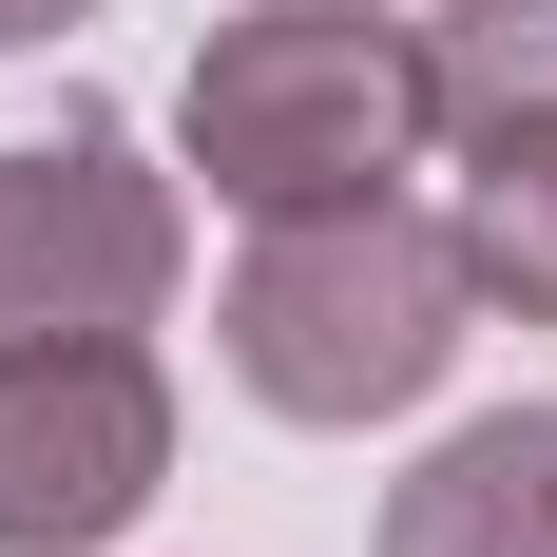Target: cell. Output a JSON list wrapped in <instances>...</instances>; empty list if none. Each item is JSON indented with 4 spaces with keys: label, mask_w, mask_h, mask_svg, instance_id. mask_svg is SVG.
<instances>
[{
    "label": "cell",
    "mask_w": 557,
    "mask_h": 557,
    "mask_svg": "<svg viewBox=\"0 0 557 557\" xmlns=\"http://www.w3.org/2000/svg\"><path fill=\"white\" fill-rule=\"evenodd\" d=\"M481 327V270H461L443 212L404 193H327V212H250V270H231V385L270 423H404V404L461 366Z\"/></svg>",
    "instance_id": "cell-1"
},
{
    "label": "cell",
    "mask_w": 557,
    "mask_h": 557,
    "mask_svg": "<svg viewBox=\"0 0 557 557\" xmlns=\"http://www.w3.org/2000/svg\"><path fill=\"white\" fill-rule=\"evenodd\" d=\"M173 135H193V173H212L231 212L404 193L423 135H443V58L404 39L385 0H270V20H212V39H193Z\"/></svg>",
    "instance_id": "cell-2"
},
{
    "label": "cell",
    "mask_w": 557,
    "mask_h": 557,
    "mask_svg": "<svg viewBox=\"0 0 557 557\" xmlns=\"http://www.w3.org/2000/svg\"><path fill=\"white\" fill-rule=\"evenodd\" d=\"M173 481V385L135 327H39L0 346V557H97Z\"/></svg>",
    "instance_id": "cell-3"
},
{
    "label": "cell",
    "mask_w": 557,
    "mask_h": 557,
    "mask_svg": "<svg viewBox=\"0 0 557 557\" xmlns=\"http://www.w3.org/2000/svg\"><path fill=\"white\" fill-rule=\"evenodd\" d=\"M173 270H193V212H173V173L115 135V115H58L0 154V346L39 327H154Z\"/></svg>",
    "instance_id": "cell-4"
},
{
    "label": "cell",
    "mask_w": 557,
    "mask_h": 557,
    "mask_svg": "<svg viewBox=\"0 0 557 557\" xmlns=\"http://www.w3.org/2000/svg\"><path fill=\"white\" fill-rule=\"evenodd\" d=\"M385 557H557V404H500L385 481Z\"/></svg>",
    "instance_id": "cell-5"
},
{
    "label": "cell",
    "mask_w": 557,
    "mask_h": 557,
    "mask_svg": "<svg viewBox=\"0 0 557 557\" xmlns=\"http://www.w3.org/2000/svg\"><path fill=\"white\" fill-rule=\"evenodd\" d=\"M461 270H481V308H519V327H557V115H500V135H461Z\"/></svg>",
    "instance_id": "cell-6"
},
{
    "label": "cell",
    "mask_w": 557,
    "mask_h": 557,
    "mask_svg": "<svg viewBox=\"0 0 557 557\" xmlns=\"http://www.w3.org/2000/svg\"><path fill=\"white\" fill-rule=\"evenodd\" d=\"M423 58H443V135L557 115V0H443V20H423Z\"/></svg>",
    "instance_id": "cell-7"
},
{
    "label": "cell",
    "mask_w": 557,
    "mask_h": 557,
    "mask_svg": "<svg viewBox=\"0 0 557 557\" xmlns=\"http://www.w3.org/2000/svg\"><path fill=\"white\" fill-rule=\"evenodd\" d=\"M77 20H97V0H0V58H20V39H77Z\"/></svg>",
    "instance_id": "cell-8"
}]
</instances>
